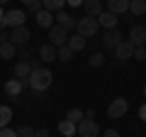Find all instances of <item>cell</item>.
I'll use <instances>...</instances> for the list:
<instances>
[{
	"mask_svg": "<svg viewBox=\"0 0 146 137\" xmlns=\"http://www.w3.org/2000/svg\"><path fill=\"white\" fill-rule=\"evenodd\" d=\"M0 30H7V20H5V15L0 17Z\"/></svg>",
	"mask_w": 146,
	"mask_h": 137,
	"instance_id": "8d00e7d4",
	"label": "cell"
},
{
	"mask_svg": "<svg viewBox=\"0 0 146 137\" xmlns=\"http://www.w3.org/2000/svg\"><path fill=\"white\" fill-rule=\"evenodd\" d=\"M85 118V113L83 110H78V108H71V110L66 113V120H71V122H76V125H78L80 120H83Z\"/></svg>",
	"mask_w": 146,
	"mask_h": 137,
	"instance_id": "d4e9b609",
	"label": "cell"
},
{
	"mask_svg": "<svg viewBox=\"0 0 146 137\" xmlns=\"http://www.w3.org/2000/svg\"><path fill=\"white\" fill-rule=\"evenodd\" d=\"M63 5H66V0H42V7L49 10V12H54V15L58 10H63Z\"/></svg>",
	"mask_w": 146,
	"mask_h": 137,
	"instance_id": "7402d4cb",
	"label": "cell"
},
{
	"mask_svg": "<svg viewBox=\"0 0 146 137\" xmlns=\"http://www.w3.org/2000/svg\"><path fill=\"white\" fill-rule=\"evenodd\" d=\"M144 95H146V86H144Z\"/></svg>",
	"mask_w": 146,
	"mask_h": 137,
	"instance_id": "ab89813d",
	"label": "cell"
},
{
	"mask_svg": "<svg viewBox=\"0 0 146 137\" xmlns=\"http://www.w3.org/2000/svg\"><path fill=\"white\" fill-rule=\"evenodd\" d=\"M105 137H122V135H119L117 130H112V127H110V130H105Z\"/></svg>",
	"mask_w": 146,
	"mask_h": 137,
	"instance_id": "836d02e7",
	"label": "cell"
},
{
	"mask_svg": "<svg viewBox=\"0 0 146 137\" xmlns=\"http://www.w3.org/2000/svg\"><path fill=\"white\" fill-rule=\"evenodd\" d=\"M122 39H124V37H122L117 30H107V32L102 34V49H110V52H115L117 44H119Z\"/></svg>",
	"mask_w": 146,
	"mask_h": 137,
	"instance_id": "9c48e42d",
	"label": "cell"
},
{
	"mask_svg": "<svg viewBox=\"0 0 146 137\" xmlns=\"http://www.w3.org/2000/svg\"><path fill=\"white\" fill-rule=\"evenodd\" d=\"M32 68H34V66H32V59H29V61H17L15 64V76L20 81H27L29 74H32Z\"/></svg>",
	"mask_w": 146,
	"mask_h": 137,
	"instance_id": "ac0fdd59",
	"label": "cell"
},
{
	"mask_svg": "<svg viewBox=\"0 0 146 137\" xmlns=\"http://www.w3.org/2000/svg\"><path fill=\"white\" fill-rule=\"evenodd\" d=\"M0 56L3 59H15L17 56V47L12 42H3L0 44Z\"/></svg>",
	"mask_w": 146,
	"mask_h": 137,
	"instance_id": "44dd1931",
	"label": "cell"
},
{
	"mask_svg": "<svg viewBox=\"0 0 146 137\" xmlns=\"http://www.w3.org/2000/svg\"><path fill=\"white\" fill-rule=\"evenodd\" d=\"M66 5H71V7H83V0H66Z\"/></svg>",
	"mask_w": 146,
	"mask_h": 137,
	"instance_id": "d6a6232c",
	"label": "cell"
},
{
	"mask_svg": "<svg viewBox=\"0 0 146 137\" xmlns=\"http://www.w3.org/2000/svg\"><path fill=\"white\" fill-rule=\"evenodd\" d=\"M5 3H7V0H0V5H5Z\"/></svg>",
	"mask_w": 146,
	"mask_h": 137,
	"instance_id": "f35d334b",
	"label": "cell"
},
{
	"mask_svg": "<svg viewBox=\"0 0 146 137\" xmlns=\"http://www.w3.org/2000/svg\"><path fill=\"white\" fill-rule=\"evenodd\" d=\"M58 132H61V135H66V137H73V135H78V125L63 118V120L58 122Z\"/></svg>",
	"mask_w": 146,
	"mask_h": 137,
	"instance_id": "ffe728a7",
	"label": "cell"
},
{
	"mask_svg": "<svg viewBox=\"0 0 146 137\" xmlns=\"http://www.w3.org/2000/svg\"><path fill=\"white\" fill-rule=\"evenodd\" d=\"M98 30H100V22H98V17H90V15L80 17V20H78V25H76V32H78V34H83L85 39L95 37V34H98Z\"/></svg>",
	"mask_w": 146,
	"mask_h": 137,
	"instance_id": "7a4b0ae2",
	"label": "cell"
},
{
	"mask_svg": "<svg viewBox=\"0 0 146 137\" xmlns=\"http://www.w3.org/2000/svg\"><path fill=\"white\" fill-rule=\"evenodd\" d=\"M22 3H25V5L29 7V10L34 12V15H36L39 10H42V0H22Z\"/></svg>",
	"mask_w": 146,
	"mask_h": 137,
	"instance_id": "f1b7e54d",
	"label": "cell"
},
{
	"mask_svg": "<svg viewBox=\"0 0 146 137\" xmlns=\"http://www.w3.org/2000/svg\"><path fill=\"white\" fill-rule=\"evenodd\" d=\"M134 59L136 61H146V47H136L134 49Z\"/></svg>",
	"mask_w": 146,
	"mask_h": 137,
	"instance_id": "f546056e",
	"label": "cell"
},
{
	"mask_svg": "<svg viewBox=\"0 0 146 137\" xmlns=\"http://www.w3.org/2000/svg\"><path fill=\"white\" fill-rule=\"evenodd\" d=\"M131 15H146V0H129Z\"/></svg>",
	"mask_w": 146,
	"mask_h": 137,
	"instance_id": "cb8c5ba5",
	"label": "cell"
},
{
	"mask_svg": "<svg viewBox=\"0 0 146 137\" xmlns=\"http://www.w3.org/2000/svg\"><path fill=\"white\" fill-rule=\"evenodd\" d=\"M0 137H17V130H10V127H3V130H0Z\"/></svg>",
	"mask_w": 146,
	"mask_h": 137,
	"instance_id": "4dcf8cb0",
	"label": "cell"
},
{
	"mask_svg": "<svg viewBox=\"0 0 146 137\" xmlns=\"http://www.w3.org/2000/svg\"><path fill=\"white\" fill-rule=\"evenodd\" d=\"M34 137H51V135H49L46 127H42V130H36V132H34Z\"/></svg>",
	"mask_w": 146,
	"mask_h": 137,
	"instance_id": "1f68e13d",
	"label": "cell"
},
{
	"mask_svg": "<svg viewBox=\"0 0 146 137\" xmlns=\"http://www.w3.org/2000/svg\"><path fill=\"white\" fill-rule=\"evenodd\" d=\"M78 135L80 137H98L100 135V125L95 120H90V118H83V120L78 122Z\"/></svg>",
	"mask_w": 146,
	"mask_h": 137,
	"instance_id": "5b68a950",
	"label": "cell"
},
{
	"mask_svg": "<svg viewBox=\"0 0 146 137\" xmlns=\"http://www.w3.org/2000/svg\"><path fill=\"white\" fill-rule=\"evenodd\" d=\"M90 66H102L105 64V54H100V52H95V54H90Z\"/></svg>",
	"mask_w": 146,
	"mask_h": 137,
	"instance_id": "83f0119b",
	"label": "cell"
},
{
	"mask_svg": "<svg viewBox=\"0 0 146 137\" xmlns=\"http://www.w3.org/2000/svg\"><path fill=\"white\" fill-rule=\"evenodd\" d=\"M127 110H129V103H127V98H115V100L107 105V118H112V120H119V118H124Z\"/></svg>",
	"mask_w": 146,
	"mask_h": 137,
	"instance_id": "3957f363",
	"label": "cell"
},
{
	"mask_svg": "<svg viewBox=\"0 0 146 137\" xmlns=\"http://www.w3.org/2000/svg\"><path fill=\"white\" fill-rule=\"evenodd\" d=\"M139 118H141V120H144V122H146V103H144V105H141V108H139Z\"/></svg>",
	"mask_w": 146,
	"mask_h": 137,
	"instance_id": "d590c367",
	"label": "cell"
},
{
	"mask_svg": "<svg viewBox=\"0 0 146 137\" xmlns=\"http://www.w3.org/2000/svg\"><path fill=\"white\" fill-rule=\"evenodd\" d=\"M68 42V32L63 30L61 25H56V22H54L51 27H49V44H54V47H63V44Z\"/></svg>",
	"mask_w": 146,
	"mask_h": 137,
	"instance_id": "277c9868",
	"label": "cell"
},
{
	"mask_svg": "<svg viewBox=\"0 0 146 137\" xmlns=\"http://www.w3.org/2000/svg\"><path fill=\"white\" fill-rule=\"evenodd\" d=\"M3 15H5V12H3V5H0V17H3Z\"/></svg>",
	"mask_w": 146,
	"mask_h": 137,
	"instance_id": "74e56055",
	"label": "cell"
},
{
	"mask_svg": "<svg viewBox=\"0 0 146 137\" xmlns=\"http://www.w3.org/2000/svg\"><path fill=\"white\" fill-rule=\"evenodd\" d=\"M129 42L134 47H146V25H134L129 30Z\"/></svg>",
	"mask_w": 146,
	"mask_h": 137,
	"instance_id": "52a82bcc",
	"label": "cell"
},
{
	"mask_svg": "<svg viewBox=\"0 0 146 137\" xmlns=\"http://www.w3.org/2000/svg\"><path fill=\"white\" fill-rule=\"evenodd\" d=\"M107 12H115V15H124L129 12V0H107Z\"/></svg>",
	"mask_w": 146,
	"mask_h": 137,
	"instance_id": "2e32d148",
	"label": "cell"
},
{
	"mask_svg": "<svg viewBox=\"0 0 146 137\" xmlns=\"http://www.w3.org/2000/svg\"><path fill=\"white\" fill-rule=\"evenodd\" d=\"M5 20H7V27H25V20H27V15H25V10H7L5 12Z\"/></svg>",
	"mask_w": 146,
	"mask_h": 137,
	"instance_id": "30bf717a",
	"label": "cell"
},
{
	"mask_svg": "<svg viewBox=\"0 0 146 137\" xmlns=\"http://www.w3.org/2000/svg\"><path fill=\"white\" fill-rule=\"evenodd\" d=\"M10 120H12V108L10 105H0V130L10 125Z\"/></svg>",
	"mask_w": 146,
	"mask_h": 137,
	"instance_id": "603a6c76",
	"label": "cell"
},
{
	"mask_svg": "<svg viewBox=\"0 0 146 137\" xmlns=\"http://www.w3.org/2000/svg\"><path fill=\"white\" fill-rule=\"evenodd\" d=\"M83 7H85V12H88L90 17H100L105 12L102 0H83Z\"/></svg>",
	"mask_w": 146,
	"mask_h": 137,
	"instance_id": "9a60e30c",
	"label": "cell"
},
{
	"mask_svg": "<svg viewBox=\"0 0 146 137\" xmlns=\"http://www.w3.org/2000/svg\"><path fill=\"white\" fill-rule=\"evenodd\" d=\"M85 44H88V39H85L83 34H78V32H76V34H71V37H68L66 47L71 49V52H83V49H85Z\"/></svg>",
	"mask_w": 146,
	"mask_h": 137,
	"instance_id": "e0dca14e",
	"label": "cell"
},
{
	"mask_svg": "<svg viewBox=\"0 0 146 137\" xmlns=\"http://www.w3.org/2000/svg\"><path fill=\"white\" fill-rule=\"evenodd\" d=\"M56 54H58V61H71V59H73V52L66 47V44H63V47H58Z\"/></svg>",
	"mask_w": 146,
	"mask_h": 137,
	"instance_id": "484cf974",
	"label": "cell"
},
{
	"mask_svg": "<svg viewBox=\"0 0 146 137\" xmlns=\"http://www.w3.org/2000/svg\"><path fill=\"white\" fill-rule=\"evenodd\" d=\"M10 42L15 44L17 49L27 47V42H29V30H27V27H15V30L10 32Z\"/></svg>",
	"mask_w": 146,
	"mask_h": 137,
	"instance_id": "ba28073f",
	"label": "cell"
},
{
	"mask_svg": "<svg viewBox=\"0 0 146 137\" xmlns=\"http://www.w3.org/2000/svg\"><path fill=\"white\" fill-rule=\"evenodd\" d=\"M34 20H36V25H39V27L49 30V27L54 25V12H49V10H44V7H42V10L34 15Z\"/></svg>",
	"mask_w": 146,
	"mask_h": 137,
	"instance_id": "d6986e66",
	"label": "cell"
},
{
	"mask_svg": "<svg viewBox=\"0 0 146 137\" xmlns=\"http://www.w3.org/2000/svg\"><path fill=\"white\" fill-rule=\"evenodd\" d=\"M58 49L56 47H54V44H42V47H39V61H44V64H51L54 61V59H58Z\"/></svg>",
	"mask_w": 146,
	"mask_h": 137,
	"instance_id": "4fadbf2b",
	"label": "cell"
},
{
	"mask_svg": "<svg viewBox=\"0 0 146 137\" xmlns=\"http://www.w3.org/2000/svg\"><path fill=\"white\" fill-rule=\"evenodd\" d=\"M100 27H105V30H117V22H119V15H115V12H107L105 10L102 15L98 17Z\"/></svg>",
	"mask_w": 146,
	"mask_h": 137,
	"instance_id": "5bb4252c",
	"label": "cell"
},
{
	"mask_svg": "<svg viewBox=\"0 0 146 137\" xmlns=\"http://www.w3.org/2000/svg\"><path fill=\"white\" fill-rule=\"evenodd\" d=\"M27 86H29L27 81H20V79H10V81L5 83V93L10 95V98H20V95H22V88H27Z\"/></svg>",
	"mask_w": 146,
	"mask_h": 137,
	"instance_id": "8fae6325",
	"label": "cell"
},
{
	"mask_svg": "<svg viewBox=\"0 0 146 137\" xmlns=\"http://www.w3.org/2000/svg\"><path fill=\"white\" fill-rule=\"evenodd\" d=\"M3 42H10V34H7L5 30H0V44H3Z\"/></svg>",
	"mask_w": 146,
	"mask_h": 137,
	"instance_id": "e575fe53",
	"label": "cell"
},
{
	"mask_svg": "<svg viewBox=\"0 0 146 137\" xmlns=\"http://www.w3.org/2000/svg\"><path fill=\"white\" fill-rule=\"evenodd\" d=\"M54 20H56V25H61L66 32H71V30H76V25H78V20H73L71 15H68L66 10H58L56 15H54Z\"/></svg>",
	"mask_w": 146,
	"mask_h": 137,
	"instance_id": "7c38bea8",
	"label": "cell"
},
{
	"mask_svg": "<svg viewBox=\"0 0 146 137\" xmlns=\"http://www.w3.org/2000/svg\"><path fill=\"white\" fill-rule=\"evenodd\" d=\"M134 44L129 42V39H122L119 44H117V49H115V61H127V59H131L134 56Z\"/></svg>",
	"mask_w": 146,
	"mask_h": 137,
	"instance_id": "8992f818",
	"label": "cell"
},
{
	"mask_svg": "<svg viewBox=\"0 0 146 137\" xmlns=\"http://www.w3.org/2000/svg\"><path fill=\"white\" fill-rule=\"evenodd\" d=\"M34 127H29V125H20L17 127V137H34Z\"/></svg>",
	"mask_w": 146,
	"mask_h": 137,
	"instance_id": "4316f807",
	"label": "cell"
},
{
	"mask_svg": "<svg viewBox=\"0 0 146 137\" xmlns=\"http://www.w3.org/2000/svg\"><path fill=\"white\" fill-rule=\"evenodd\" d=\"M27 83H29V88H32V91L42 93V91L51 88V83H54V74L49 71V68H44V66L32 68V74H29V79H27Z\"/></svg>",
	"mask_w": 146,
	"mask_h": 137,
	"instance_id": "6da1fadb",
	"label": "cell"
}]
</instances>
